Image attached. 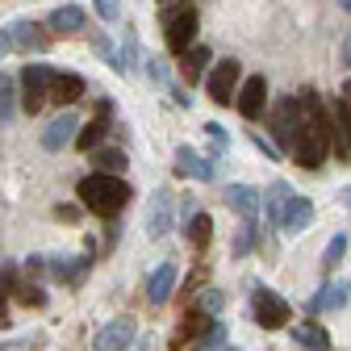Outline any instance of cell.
I'll return each mask as SVG.
<instances>
[{
  "label": "cell",
  "instance_id": "cell-13",
  "mask_svg": "<svg viewBox=\"0 0 351 351\" xmlns=\"http://www.w3.org/2000/svg\"><path fill=\"white\" fill-rule=\"evenodd\" d=\"M330 125H335V151L343 159H351V105H347V97L330 101Z\"/></svg>",
  "mask_w": 351,
  "mask_h": 351
},
{
  "label": "cell",
  "instance_id": "cell-43",
  "mask_svg": "<svg viewBox=\"0 0 351 351\" xmlns=\"http://www.w3.org/2000/svg\"><path fill=\"white\" fill-rule=\"evenodd\" d=\"M343 97H347V105H351V80H347V84H343Z\"/></svg>",
  "mask_w": 351,
  "mask_h": 351
},
{
  "label": "cell",
  "instance_id": "cell-21",
  "mask_svg": "<svg viewBox=\"0 0 351 351\" xmlns=\"http://www.w3.org/2000/svg\"><path fill=\"white\" fill-rule=\"evenodd\" d=\"M84 21H88V17H84V9H80V5H59V9L51 13V21H47V25H51L55 34H80V29H84Z\"/></svg>",
  "mask_w": 351,
  "mask_h": 351
},
{
  "label": "cell",
  "instance_id": "cell-20",
  "mask_svg": "<svg viewBox=\"0 0 351 351\" xmlns=\"http://www.w3.org/2000/svg\"><path fill=\"white\" fill-rule=\"evenodd\" d=\"M347 297H351V285H347V280L322 285V289H318V297L310 301V310H314V314H322V310H343V305H347Z\"/></svg>",
  "mask_w": 351,
  "mask_h": 351
},
{
  "label": "cell",
  "instance_id": "cell-2",
  "mask_svg": "<svg viewBox=\"0 0 351 351\" xmlns=\"http://www.w3.org/2000/svg\"><path fill=\"white\" fill-rule=\"evenodd\" d=\"M75 193H80L84 209H93L97 217H117L125 209V201H130V184L121 180V176H101V171L84 176V180L75 184Z\"/></svg>",
  "mask_w": 351,
  "mask_h": 351
},
{
  "label": "cell",
  "instance_id": "cell-5",
  "mask_svg": "<svg viewBox=\"0 0 351 351\" xmlns=\"http://www.w3.org/2000/svg\"><path fill=\"white\" fill-rule=\"evenodd\" d=\"M134 335H138V326H134V318H130V314L109 318V322L93 335V351H125L130 343H134Z\"/></svg>",
  "mask_w": 351,
  "mask_h": 351
},
{
  "label": "cell",
  "instance_id": "cell-1",
  "mask_svg": "<svg viewBox=\"0 0 351 351\" xmlns=\"http://www.w3.org/2000/svg\"><path fill=\"white\" fill-rule=\"evenodd\" d=\"M301 113H305V117H301V130H297V147H293V155H297L301 167L318 171V167L326 163L330 143H335L330 109L318 101V93H301Z\"/></svg>",
  "mask_w": 351,
  "mask_h": 351
},
{
  "label": "cell",
  "instance_id": "cell-11",
  "mask_svg": "<svg viewBox=\"0 0 351 351\" xmlns=\"http://www.w3.org/2000/svg\"><path fill=\"white\" fill-rule=\"evenodd\" d=\"M75 130H80L75 113H71V109H63V113H59L47 130H42V147H47V151H63L67 143H75V138H80Z\"/></svg>",
  "mask_w": 351,
  "mask_h": 351
},
{
  "label": "cell",
  "instance_id": "cell-40",
  "mask_svg": "<svg viewBox=\"0 0 351 351\" xmlns=\"http://www.w3.org/2000/svg\"><path fill=\"white\" fill-rule=\"evenodd\" d=\"M9 51H13V34H9V29H0V59H5Z\"/></svg>",
  "mask_w": 351,
  "mask_h": 351
},
{
  "label": "cell",
  "instance_id": "cell-42",
  "mask_svg": "<svg viewBox=\"0 0 351 351\" xmlns=\"http://www.w3.org/2000/svg\"><path fill=\"white\" fill-rule=\"evenodd\" d=\"M343 67H351V34H347V42H343Z\"/></svg>",
  "mask_w": 351,
  "mask_h": 351
},
{
  "label": "cell",
  "instance_id": "cell-23",
  "mask_svg": "<svg viewBox=\"0 0 351 351\" xmlns=\"http://www.w3.org/2000/svg\"><path fill=\"white\" fill-rule=\"evenodd\" d=\"M105 134H109V117H93V121H88V125L80 130V138H75V147H80V151H88V155H93V151H101Z\"/></svg>",
  "mask_w": 351,
  "mask_h": 351
},
{
  "label": "cell",
  "instance_id": "cell-10",
  "mask_svg": "<svg viewBox=\"0 0 351 351\" xmlns=\"http://www.w3.org/2000/svg\"><path fill=\"white\" fill-rule=\"evenodd\" d=\"M263 109H268V84H263V75H251L239 88V113L247 121H255V117H263Z\"/></svg>",
  "mask_w": 351,
  "mask_h": 351
},
{
  "label": "cell",
  "instance_id": "cell-37",
  "mask_svg": "<svg viewBox=\"0 0 351 351\" xmlns=\"http://www.w3.org/2000/svg\"><path fill=\"white\" fill-rule=\"evenodd\" d=\"M251 143H255V147H259V151H263V155H268V159H280V151H276V147H272V143H268V138H263V134H255V138H251Z\"/></svg>",
  "mask_w": 351,
  "mask_h": 351
},
{
  "label": "cell",
  "instance_id": "cell-14",
  "mask_svg": "<svg viewBox=\"0 0 351 351\" xmlns=\"http://www.w3.org/2000/svg\"><path fill=\"white\" fill-rule=\"evenodd\" d=\"M84 80L75 75V71H55V80H51V101L59 105V109H71L80 97H84Z\"/></svg>",
  "mask_w": 351,
  "mask_h": 351
},
{
  "label": "cell",
  "instance_id": "cell-38",
  "mask_svg": "<svg viewBox=\"0 0 351 351\" xmlns=\"http://www.w3.org/2000/svg\"><path fill=\"white\" fill-rule=\"evenodd\" d=\"M171 97H176V105H180V109H189V105H193V97L184 93V88H180V84H171Z\"/></svg>",
  "mask_w": 351,
  "mask_h": 351
},
{
  "label": "cell",
  "instance_id": "cell-12",
  "mask_svg": "<svg viewBox=\"0 0 351 351\" xmlns=\"http://www.w3.org/2000/svg\"><path fill=\"white\" fill-rule=\"evenodd\" d=\"M88 268H93V259H88V255H59V259L47 263V272H51L59 285H80V280L88 276Z\"/></svg>",
  "mask_w": 351,
  "mask_h": 351
},
{
  "label": "cell",
  "instance_id": "cell-9",
  "mask_svg": "<svg viewBox=\"0 0 351 351\" xmlns=\"http://www.w3.org/2000/svg\"><path fill=\"white\" fill-rule=\"evenodd\" d=\"M171 205H176V197L167 189H155L151 193V201H147V234L151 239H163L171 230Z\"/></svg>",
  "mask_w": 351,
  "mask_h": 351
},
{
  "label": "cell",
  "instance_id": "cell-34",
  "mask_svg": "<svg viewBox=\"0 0 351 351\" xmlns=\"http://www.w3.org/2000/svg\"><path fill=\"white\" fill-rule=\"evenodd\" d=\"M205 134H209V143H213V155H222V151H226V130L217 125V121L205 125Z\"/></svg>",
  "mask_w": 351,
  "mask_h": 351
},
{
  "label": "cell",
  "instance_id": "cell-31",
  "mask_svg": "<svg viewBox=\"0 0 351 351\" xmlns=\"http://www.w3.org/2000/svg\"><path fill=\"white\" fill-rule=\"evenodd\" d=\"M251 243H255V222H243V226H239V234H234L230 255H234V259H239V255H247V251H251Z\"/></svg>",
  "mask_w": 351,
  "mask_h": 351
},
{
  "label": "cell",
  "instance_id": "cell-35",
  "mask_svg": "<svg viewBox=\"0 0 351 351\" xmlns=\"http://www.w3.org/2000/svg\"><path fill=\"white\" fill-rule=\"evenodd\" d=\"M97 13L105 21H117V0H97Z\"/></svg>",
  "mask_w": 351,
  "mask_h": 351
},
{
  "label": "cell",
  "instance_id": "cell-17",
  "mask_svg": "<svg viewBox=\"0 0 351 351\" xmlns=\"http://www.w3.org/2000/svg\"><path fill=\"white\" fill-rule=\"evenodd\" d=\"M176 171H180V176H193V180H201V184L213 180V163H209L205 155H197L193 147H176Z\"/></svg>",
  "mask_w": 351,
  "mask_h": 351
},
{
  "label": "cell",
  "instance_id": "cell-32",
  "mask_svg": "<svg viewBox=\"0 0 351 351\" xmlns=\"http://www.w3.org/2000/svg\"><path fill=\"white\" fill-rule=\"evenodd\" d=\"M222 305H226V297H222V293H217V289H205V293H201V301H197V310L213 318V314H222Z\"/></svg>",
  "mask_w": 351,
  "mask_h": 351
},
{
  "label": "cell",
  "instance_id": "cell-3",
  "mask_svg": "<svg viewBox=\"0 0 351 351\" xmlns=\"http://www.w3.org/2000/svg\"><path fill=\"white\" fill-rule=\"evenodd\" d=\"M51 80H55V71L42 67V63H29V67L21 71V109H25L29 117L51 101Z\"/></svg>",
  "mask_w": 351,
  "mask_h": 351
},
{
  "label": "cell",
  "instance_id": "cell-41",
  "mask_svg": "<svg viewBox=\"0 0 351 351\" xmlns=\"http://www.w3.org/2000/svg\"><path fill=\"white\" fill-rule=\"evenodd\" d=\"M25 263H29V276H38V272H42V268H47V259H42V255H29V259H25Z\"/></svg>",
  "mask_w": 351,
  "mask_h": 351
},
{
  "label": "cell",
  "instance_id": "cell-8",
  "mask_svg": "<svg viewBox=\"0 0 351 351\" xmlns=\"http://www.w3.org/2000/svg\"><path fill=\"white\" fill-rule=\"evenodd\" d=\"M239 75H243L239 59H222V63L209 71V97H213L217 105H230V97L239 93Z\"/></svg>",
  "mask_w": 351,
  "mask_h": 351
},
{
  "label": "cell",
  "instance_id": "cell-44",
  "mask_svg": "<svg viewBox=\"0 0 351 351\" xmlns=\"http://www.w3.org/2000/svg\"><path fill=\"white\" fill-rule=\"evenodd\" d=\"M339 5H343V9H347V13H351V0H339Z\"/></svg>",
  "mask_w": 351,
  "mask_h": 351
},
{
  "label": "cell",
  "instance_id": "cell-6",
  "mask_svg": "<svg viewBox=\"0 0 351 351\" xmlns=\"http://www.w3.org/2000/svg\"><path fill=\"white\" fill-rule=\"evenodd\" d=\"M167 29V51L171 55H189L193 51V38H197V9H180V13H171L163 21Z\"/></svg>",
  "mask_w": 351,
  "mask_h": 351
},
{
  "label": "cell",
  "instance_id": "cell-18",
  "mask_svg": "<svg viewBox=\"0 0 351 351\" xmlns=\"http://www.w3.org/2000/svg\"><path fill=\"white\" fill-rule=\"evenodd\" d=\"M289 201H293V189H289L285 180H272V184H268V193H263V213H268V222H272V226H280V222H285Z\"/></svg>",
  "mask_w": 351,
  "mask_h": 351
},
{
  "label": "cell",
  "instance_id": "cell-27",
  "mask_svg": "<svg viewBox=\"0 0 351 351\" xmlns=\"http://www.w3.org/2000/svg\"><path fill=\"white\" fill-rule=\"evenodd\" d=\"M209 239H213V217H209V213H197L193 222H189V243H193L197 251H205Z\"/></svg>",
  "mask_w": 351,
  "mask_h": 351
},
{
  "label": "cell",
  "instance_id": "cell-24",
  "mask_svg": "<svg viewBox=\"0 0 351 351\" xmlns=\"http://www.w3.org/2000/svg\"><path fill=\"white\" fill-rule=\"evenodd\" d=\"M9 34H13V47H21V51H42V47H47V38L38 34L34 21H13Z\"/></svg>",
  "mask_w": 351,
  "mask_h": 351
},
{
  "label": "cell",
  "instance_id": "cell-4",
  "mask_svg": "<svg viewBox=\"0 0 351 351\" xmlns=\"http://www.w3.org/2000/svg\"><path fill=\"white\" fill-rule=\"evenodd\" d=\"M301 97H289V101H280L276 109H272V134H276V143L285 147V151H293L297 147V130H301Z\"/></svg>",
  "mask_w": 351,
  "mask_h": 351
},
{
  "label": "cell",
  "instance_id": "cell-16",
  "mask_svg": "<svg viewBox=\"0 0 351 351\" xmlns=\"http://www.w3.org/2000/svg\"><path fill=\"white\" fill-rule=\"evenodd\" d=\"M222 201H226V205H230L234 213H243L247 222H255V213L263 209V197H259V193H255L251 184H230V189L222 193Z\"/></svg>",
  "mask_w": 351,
  "mask_h": 351
},
{
  "label": "cell",
  "instance_id": "cell-22",
  "mask_svg": "<svg viewBox=\"0 0 351 351\" xmlns=\"http://www.w3.org/2000/svg\"><path fill=\"white\" fill-rule=\"evenodd\" d=\"M293 339H297V347H305V351H330V335H326L318 322H301V326L293 330Z\"/></svg>",
  "mask_w": 351,
  "mask_h": 351
},
{
  "label": "cell",
  "instance_id": "cell-25",
  "mask_svg": "<svg viewBox=\"0 0 351 351\" xmlns=\"http://www.w3.org/2000/svg\"><path fill=\"white\" fill-rule=\"evenodd\" d=\"M93 167L101 176H121L125 171V155L117 147H101V151H93Z\"/></svg>",
  "mask_w": 351,
  "mask_h": 351
},
{
  "label": "cell",
  "instance_id": "cell-28",
  "mask_svg": "<svg viewBox=\"0 0 351 351\" xmlns=\"http://www.w3.org/2000/svg\"><path fill=\"white\" fill-rule=\"evenodd\" d=\"M17 301H21V305H29V310H47V289L21 280V285H17Z\"/></svg>",
  "mask_w": 351,
  "mask_h": 351
},
{
  "label": "cell",
  "instance_id": "cell-19",
  "mask_svg": "<svg viewBox=\"0 0 351 351\" xmlns=\"http://www.w3.org/2000/svg\"><path fill=\"white\" fill-rule=\"evenodd\" d=\"M314 222V205H310V197H293L289 201V209H285V222H280V230H289V234H301L305 226Z\"/></svg>",
  "mask_w": 351,
  "mask_h": 351
},
{
  "label": "cell",
  "instance_id": "cell-7",
  "mask_svg": "<svg viewBox=\"0 0 351 351\" xmlns=\"http://www.w3.org/2000/svg\"><path fill=\"white\" fill-rule=\"evenodd\" d=\"M289 318H293V310H289L285 297H276L272 289H259L255 293V322L263 330H280V326H289Z\"/></svg>",
  "mask_w": 351,
  "mask_h": 351
},
{
  "label": "cell",
  "instance_id": "cell-15",
  "mask_svg": "<svg viewBox=\"0 0 351 351\" xmlns=\"http://www.w3.org/2000/svg\"><path fill=\"white\" fill-rule=\"evenodd\" d=\"M171 293H176V263H171V259H163L159 268L147 276V301H151V305H163Z\"/></svg>",
  "mask_w": 351,
  "mask_h": 351
},
{
  "label": "cell",
  "instance_id": "cell-29",
  "mask_svg": "<svg viewBox=\"0 0 351 351\" xmlns=\"http://www.w3.org/2000/svg\"><path fill=\"white\" fill-rule=\"evenodd\" d=\"M134 67H138V38L125 34L121 51H117V71H134Z\"/></svg>",
  "mask_w": 351,
  "mask_h": 351
},
{
  "label": "cell",
  "instance_id": "cell-26",
  "mask_svg": "<svg viewBox=\"0 0 351 351\" xmlns=\"http://www.w3.org/2000/svg\"><path fill=\"white\" fill-rule=\"evenodd\" d=\"M205 63H209V47H193L189 55H180V67H184V80H201L205 75Z\"/></svg>",
  "mask_w": 351,
  "mask_h": 351
},
{
  "label": "cell",
  "instance_id": "cell-39",
  "mask_svg": "<svg viewBox=\"0 0 351 351\" xmlns=\"http://www.w3.org/2000/svg\"><path fill=\"white\" fill-rule=\"evenodd\" d=\"M55 217H63V222H75L80 209H75V205H59V209H55Z\"/></svg>",
  "mask_w": 351,
  "mask_h": 351
},
{
  "label": "cell",
  "instance_id": "cell-33",
  "mask_svg": "<svg viewBox=\"0 0 351 351\" xmlns=\"http://www.w3.org/2000/svg\"><path fill=\"white\" fill-rule=\"evenodd\" d=\"M93 51H97L105 63H113V71H117V51L109 47V38H105V34H97V38H93Z\"/></svg>",
  "mask_w": 351,
  "mask_h": 351
},
{
  "label": "cell",
  "instance_id": "cell-30",
  "mask_svg": "<svg viewBox=\"0 0 351 351\" xmlns=\"http://www.w3.org/2000/svg\"><path fill=\"white\" fill-rule=\"evenodd\" d=\"M343 255H347V239H343V234H335V239L326 243V251H322V268H326V272H330V268H339Z\"/></svg>",
  "mask_w": 351,
  "mask_h": 351
},
{
  "label": "cell",
  "instance_id": "cell-36",
  "mask_svg": "<svg viewBox=\"0 0 351 351\" xmlns=\"http://www.w3.org/2000/svg\"><path fill=\"white\" fill-rule=\"evenodd\" d=\"M151 63V80L155 84H167V67H163V59H147Z\"/></svg>",
  "mask_w": 351,
  "mask_h": 351
}]
</instances>
